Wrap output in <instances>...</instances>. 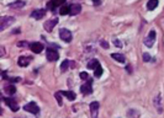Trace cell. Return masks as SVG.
Returning a JSON list of instances; mask_svg holds the SVG:
<instances>
[{
	"instance_id": "d6986e66",
	"label": "cell",
	"mask_w": 164,
	"mask_h": 118,
	"mask_svg": "<svg viewBox=\"0 0 164 118\" xmlns=\"http://www.w3.org/2000/svg\"><path fill=\"white\" fill-rule=\"evenodd\" d=\"M5 91H6L9 95H14L15 92H16V87H15L14 85H9V86L5 87Z\"/></svg>"
},
{
	"instance_id": "5bb4252c",
	"label": "cell",
	"mask_w": 164,
	"mask_h": 118,
	"mask_svg": "<svg viewBox=\"0 0 164 118\" xmlns=\"http://www.w3.org/2000/svg\"><path fill=\"white\" fill-rule=\"evenodd\" d=\"M61 92V95H63V96H65L67 98L68 100H70V101H74V100H75V94H74L73 91H59Z\"/></svg>"
},
{
	"instance_id": "f1b7e54d",
	"label": "cell",
	"mask_w": 164,
	"mask_h": 118,
	"mask_svg": "<svg viewBox=\"0 0 164 118\" xmlns=\"http://www.w3.org/2000/svg\"><path fill=\"white\" fill-rule=\"evenodd\" d=\"M114 43H115V44H116V46H117V47H121V43H120V42H118V41H114Z\"/></svg>"
},
{
	"instance_id": "9c48e42d",
	"label": "cell",
	"mask_w": 164,
	"mask_h": 118,
	"mask_svg": "<svg viewBox=\"0 0 164 118\" xmlns=\"http://www.w3.org/2000/svg\"><path fill=\"white\" fill-rule=\"evenodd\" d=\"M30 48H31V50L33 52V53H41V52L43 50V44L40 43V42H35V43H31V46H30Z\"/></svg>"
},
{
	"instance_id": "d4e9b609",
	"label": "cell",
	"mask_w": 164,
	"mask_h": 118,
	"mask_svg": "<svg viewBox=\"0 0 164 118\" xmlns=\"http://www.w3.org/2000/svg\"><path fill=\"white\" fill-rule=\"evenodd\" d=\"M80 77L83 80H88L89 79V75H88V73H85V71H83V73H80Z\"/></svg>"
},
{
	"instance_id": "603a6c76",
	"label": "cell",
	"mask_w": 164,
	"mask_h": 118,
	"mask_svg": "<svg viewBox=\"0 0 164 118\" xmlns=\"http://www.w3.org/2000/svg\"><path fill=\"white\" fill-rule=\"evenodd\" d=\"M47 7H48V9H50V10H54V7H56V4L53 3V0H51V1L47 4Z\"/></svg>"
},
{
	"instance_id": "2e32d148",
	"label": "cell",
	"mask_w": 164,
	"mask_h": 118,
	"mask_svg": "<svg viewBox=\"0 0 164 118\" xmlns=\"http://www.w3.org/2000/svg\"><path fill=\"white\" fill-rule=\"evenodd\" d=\"M100 64H99V62L96 60V59H90V60H89V63H88V69H96L99 66Z\"/></svg>"
},
{
	"instance_id": "44dd1931",
	"label": "cell",
	"mask_w": 164,
	"mask_h": 118,
	"mask_svg": "<svg viewBox=\"0 0 164 118\" xmlns=\"http://www.w3.org/2000/svg\"><path fill=\"white\" fill-rule=\"evenodd\" d=\"M94 75L96 76V77H100V76H101L102 75V68H101V66H98V68H96L95 69V71H94Z\"/></svg>"
},
{
	"instance_id": "8992f818",
	"label": "cell",
	"mask_w": 164,
	"mask_h": 118,
	"mask_svg": "<svg viewBox=\"0 0 164 118\" xmlns=\"http://www.w3.org/2000/svg\"><path fill=\"white\" fill-rule=\"evenodd\" d=\"M57 24H58V20H57V18H52V20L44 22L43 27H44V30H46L47 32H51L52 30H53V27H54V26L57 25Z\"/></svg>"
},
{
	"instance_id": "f546056e",
	"label": "cell",
	"mask_w": 164,
	"mask_h": 118,
	"mask_svg": "<svg viewBox=\"0 0 164 118\" xmlns=\"http://www.w3.org/2000/svg\"><path fill=\"white\" fill-rule=\"evenodd\" d=\"M94 4H95V5H98V4H100V0H94Z\"/></svg>"
},
{
	"instance_id": "484cf974",
	"label": "cell",
	"mask_w": 164,
	"mask_h": 118,
	"mask_svg": "<svg viewBox=\"0 0 164 118\" xmlns=\"http://www.w3.org/2000/svg\"><path fill=\"white\" fill-rule=\"evenodd\" d=\"M53 3L56 4V6H58V5H63L65 3V0H53Z\"/></svg>"
},
{
	"instance_id": "83f0119b",
	"label": "cell",
	"mask_w": 164,
	"mask_h": 118,
	"mask_svg": "<svg viewBox=\"0 0 164 118\" xmlns=\"http://www.w3.org/2000/svg\"><path fill=\"white\" fill-rule=\"evenodd\" d=\"M100 44H101L104 48H109V43H107L106 41H101V42H100Z\"/></svg>"
},
{
	"instance_id": "3957f363",
	"label": "cell",
	"mask_w": 164,
	"mask_h": 118,
	"mask_svg": "<svg viewBox=\"0 0 164 118\" xmlns=\"http://www.w3.org/2000/svg\"><path fill=\"white\" fill-rule=\"evenodd\" d=\"M24 109L27 111V112H31V113H33V114H37V113L40 112L38 106H37L35 102H30V103H27V105H25Z\"/></svg>"
},
{
	"instance_id": "cb8c5ba5",
	"label": "cell",
	"mask_w": 164,
	"mask_h": 118,
	"mask_svg": "<svg viewBox=\"0 0 164 118\" xmlns=\"http://www.w3.org/2000/svg\"><path fill=\"white\" fill-rule=\"evenodd\" d=\"M56 98H57V102L59 103V106L62 105V97H61V92H57L56 94Z\"/></svg>"
},
{
	"instance_id": "4316f807",
	"label": "cell",
	"mask_w": 164,
	"mask_h": 118,
	"mask_svg": "<svg viewBox=\"0 0 164 118\" xmlns=\"http://www.w3.org/2000/svg\"><path fill=\"white\" fill-rule=\"evenodd\" d=\"M143 60H144V62H149V60H151V55L147 54V53H144V54H143Z\"/></svg>"
},
{
	"instance_id": "9a60e30c",
	"label": "cell",
	"mask_w": 164,
	"mask_h": 118,
	"mask_svg": "<svg viewBox=\"0 0 164 118\" xmlns=\"http://www.w3.org/2000/svg\"><path fill=\"white\" fill-rule=\"evenodd\" d=\"M31 59L32 58L20 57V58H19V60H17V63H19V65H20V66H26V65H28V63L31 62Z\"/></svg>"
},
{
	"instance_id": "52a82bcc",
	"label": "cell",
	"mask_w": 164,
	"mask_h": 118,
	"mask_svg": "<svg viewBox=\"0 0 164 118\" xmlns=\"http://www.w3.org/2000/svg\"><path fill=\"white\" fill-rule=\"evenodd\" d=\"M44 15H46V10L43 9H37V10H33L31 12V17L36 18V20H40V18H42Z\"/></svg>"
},
{
	"instance_id": "4fadbf2b",
	"label": "cell",
	"mask_w": 164,
	"mask_h": 118,
	"mask_svg": "<svg viewBox=\"0 0 164 118\" xmlns=\"http://www.w3.org/2000/svg\"><path fill=\"white\" fill-rule=\"evenodd\" d=\"M22 6H25V1H24V0H16V1L11 3L10 5H9L10 9H21Z\"/></svg>"
},
{
	"instance_id": "8fae6325",
	"label": "cell",
	"mask_w": 164,
	"mask_h": 118,
	"mask_svg": "<svg viewBox=\"0 0 164 118\" xmlns=\"http://www.w3.org/2000/svg\"><path fill=\"white\" fill-rule=\"evenodd\" d=\"M4 102H5L6 105L11 108V111H14V112H16V111L19 109V106L16 105V102H15L13 98H4Z\"/></svg>"
},
{
	"instance_id": "ac0fdd59",
	"label": "cell",
	"mask_w": 164,
	"mask_h": 118,
	"mask_svg": "<svg viewBox=\"0 0 164 118\" xmlns=\"http://www.w3.org/2000/svg\"><path fill=\"white\" fill-rule=\"evenodd\" d=\"M111 57H112L115 60H117L120 63H125V57L122 54H120V53H112V54H111Z\"/></svg>"
},
{
	"instance_id": "5b68a950",
	"label": "cell",
	"mask_w": 164,
	"mask_h": 118,
	"mask_svg": "<svg viewBox=\"0 0 164 118\" xmlns=\"http://www.w3.org/2000/svg\"><path fill=\"white\" fill-rule=\"evenodd\" d=\"M58 58H59L58 52L56 49H50V48H48V49H47V59H48V60H50V62H56Z\"/></svg>"
},
{
	"instance_id": "ffe728a7",
	"label": "cell",
	"mask_w": 164,
	"mask_h": 118,
	"mask_svg": "<svg viewBox=\"0 0 164 118\" xmlns=\"http://www.w3.org/2000/svg\"><path fill=\"white\" fill-rule=\"evenodd\" d=\"M59 14H61V15L69 14V6H62L61 9H59Z\"/></svg>"
},
{
	"instance_id": "6da1fadb",
	"label": "cell",
	"mask_w": 164,
	"mask_h": 118,
	"mask_svg": "<svg viewBox=\"0 0 164 118\" xmlns=\"http://www.w3.org/2000/svg\"><path fill=\"white\" fill-rule=\"evenodd\" d=\"M59 37H61V39H63L64 42H70V41H72V32L67 28H61L59 30Z\"/></svg>"
},
{
	"instance_id": "7c38bea8",
	"label": "cell",
	"mask_w": 164,
	"mask_h": 118,
	"mask_svg": "<svg viewBox=\"0 0 164 118\" xmlns=\"http://www.w3.org/2000/svg\"><path fill=\"white\" fill-rule=\"evenodd\" d=\"M90 111L93 118H98V111H99V102H91L90 103Z\"/></svg>"
},
{
	"instance_id": "e0dca14e",
	"label": "cell",
	"mask_w": 164,
	"mask_h": 118,
	"mask_svg": "<svg viewBox=\"0 0 164 118\" xmlns=\"http://www.w3.org/2000/svg\"><path fill=\"white\" fill-rule=\"evenodd\" d=\"M158 6V0H148V4H147V9L148 10H154L155 7Z\"/></svg>"
},
{
	"instance_id": "30bf717a",
	"label": "cell",
	"mask_w": 164,
	"mask_h": 118,
	"mask_svg": "<svg viewBox=\"0 0 164 118\" xmlns=\"http://www.w3.org/2000/svg\"><path fill=\"white\" fill-rule=\"evenodd\" d=\"M80 10H81V6L79 5V4H73V5L69 6V15H72V16L78 15L80 12Z\"/></svg>"
},
{
	"instance_id": "ba28073f",
	"label": "cell",
	"mask_w": 164,
	"mask_h": 118,
	"mask_svg": "<svg viewBox=\"0 0 164 118\" xmlns=\"http://www.w3.org/2000/svg\"><path fill=\"white\" fill-rule=\"evenodd\" d=\"M80 91H81V94H84V95H89V94H91V91H93V88H91V80H89L87 84L81 85Z\"/></svg>"
},
{
	"instance_id": "7a4b0ae2",
	"label": "cell",
	"mask_w": 164,
	"mask_h": 118,
	"mask_svg": "<svg viewBox=\"0 0 164 118\" xmlns=\"http://www.w3.org/2000/svg\"><path fill=\"white\" fill-rule=\"evenodd\" d=\"M14 22V17H10V16H5L0 20V30H5L7 26H10L11 24Z\"/></svg>"
},
{
	"instance_id": "7402d4cb",
	"label": "cell",
	"mask_w": 164,
	"mask_h": 118,
	"mask_svg": "<svg viewBox=\"0 0 164 118\" xmlns=\"http://www.w3.org/2000/svg\"><path fill=\"white\" fill-rule=\"evenodd\" d=\"M68 66H69V60H64V62L62 63V65H61L62 71H65V70L68 69Z\"/></svg>"
},
{
	"instance_id": "277c9868",
	"label": "cell",
	"mask_w": 164,
	"mask_h": 118,
	"mask_svg": "<svg viewBox=\"0 0 164 118\" xmlns=\"http://www.w3.org/2000/svg\"><path fill=\"white\" fill-rule=\"evenodd\" d=\"M154 41H155V31H153V30H152V31L149 32V35L147 36V38H146V41H144V44H146L147 47H152L154 44Z\"/></svg>"
}]
</instances>
